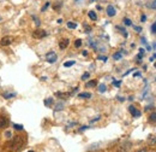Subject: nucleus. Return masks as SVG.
<instances>
[{
    "mask_svg": "<svg viewBox=\"0 0 156 152\" xmlns=\"http://www.w3.org/2000/svg\"><path fill=\"white\" fill-rule=\"evenodd\" d=\"M23 144H24V139L23 136L21 135H16L9 144V150L11 152H18L22 147H23Z\"/></svg>",
    "mask_w": 156,
    "mask_h": 152,
    "instance_id": "1",
    "label": "nucleus"
},
{
    "mask_svg": "<svg viewBox=\"0 0 156 152\" xmlns=\"http://www.w3.org/2000/svg\"><path fill=\"white\" fill-rule=\"evenodd\" d=\"M56 53H54V52H48L47 54H46V59H47V62L48 63H55L56 62Z\"/></svg>",
    "mask_w": 156,
    "mask_h": 152,
    "instance_id": "2",
    "label": "nucleus"
},
{
    "mask_svg": "<svg viewBox=\"0 0 156 152\" xmlns=\"http://www.w3.org/2000/svg\"><path fill=\"white\" fill-rule=\"evenodd\" d=\"M46 35H47V33H46L45 30H42V29H37V30H35V32L33 33V36L36 38V39H42V38H45Z\"/></svg>",
    "mask_w": 156,
    "mask_h": 152,
    "instance_id": "3",
    "label": "nucleus"
},
{
    "mask_svg": "<svg viewBox=\"0 0 156 152\" xmlns=\"http://www.w3.org/2000/svg\"><path fill=\"white\" fill-rule=\"evenodd\" d=\"M130 148H131V142H125V144H123V145L119 146V148H118L117 152H129Z\"/></svg>",
    "mask_w": 156,
    "mask_h": 152,
    "instance_id": "4",
    "label": "nucleus"
},
{
    "mask_svg": "<svg viewBox=\"0 0 156 152\" xmlns=\"http://www.w3.org/2000/svg\"><path fill=\"white\" fill-rule=\"evenodd\" d=\"M12 41H13V39H12L11 36H4V38L1 39V41H0V45H1L3 47H4V46H9L10 44H12Z\"/></svg>",
    "mask_w": 156,
    "mask_h": 152,
    "instance_id": "5",
    "label": "nucleus"
},
{
    "mask_svg": "<svg viewBox=\"0 0 156 152\" xmlns=\"http://www.w3.org/2000/svg\"><path fill=\"white\" fill-rule=\"evenodd\" d=\"M9 124V120L5 116H0V129L1 128H6Z\"/></svg>",
    "mask_w": 156,
    "mask_h": 152,
    "instance_id": "6",
    "label": "nucleus"
},
{
    "mask_svg": "<svg viewBox=\"0 0 156 152\" xmlns=\"http://www.w3.org/2000/svg\"><path fill=\"white\" fill-rule=\"evenodd\" d=\"M129 111L131 112V115H132L133 117H139V116H140V112H139L134 106H132V105L129 106Z\"/></svg>",
    "mask_w": 156,
    "mask_h": 152,
    "instance_id": "7",
    "label": "nucleus"
},
{
    "mask_svg": "<svg viewBox=\"0 0 156 152\" xmlns=\"http://www.w3.org/2000/svg\"><path fill=\"white\" fill-rule=\"evenodd\" d=\"M68 44H70L68 39H62V40L59 42V47H60L61 50H65V48L68 46Z\"/></svg>",
    "mask_w": 156,
    "mask_h": 152,
    "instance_id": "8",
    "label": "nucleus"
},
{
    "mask_svg": "<svg viewBox=\"0 0 156 152\" xmlns=\"http://www.w3.org/2000/svg\"><path fill=\"white\" fill-rule=\"evenodd\" d=\"M117 14V11H115V9H114V6H112V5H109L108 8H107V15L109 16V17H113L114 15Z\"/></svg>",
    "mask_w": 156,
    "mask_h": 152,
    "instance_id": "9",
    "label": "nucleus"
},
{
    "mask_svg": "<svg viewBox=\"0 0 156 152\" xmlns=\"http://www.w3.org/2000/svg\"><path fill=\"white\" fill-rule=\"evenodd\" d=\"M78 97H79V98H84V99H88V98L91 97V94L88 93V92H83V93H79V94H78Z\"/></svg>",
    "mask_w": 156,
    "mask_h": 152,
    "instance_id": "10",
    "label": "nucleus"
},
{
    "mask_svg": "<svg viewBox=\"0 0 156 152\" xmlns=\"http://www.w3.org/2000/svg\"><path fill=\"white\" fill-rule=\"evenodd\" d=\"M148 142L151 145V144H156V136L155 135H150L149 138H148Z\"/></svg>",
    "mask_w": 156,
    "mask_h": 152,
    "instance_id": "11",
    "label": "nucleus"
},
{
    "mask_svg": "<svg viewBox=\"0 0 156 152\" xmlns=\"http://www.w3.org/2000/svg\"><path fill=\"white\" fill-rule=\"evenodd\" d=\"M89 18H90L91 21H96V20H97V16H96V14H95L94 11H90V12H89Z\"/></svg>",
    "mask_w": 156,
    "mask_h": 152,
    "instance_id": "12",
    "label": "nucleus"
},
{
    "mask_svg": "<svg viewBox=\"0 0 156 152\" xmlns=\"http://www.w3.org/2000/svg\"><path fill=\"white\" fill-rule=\"evenodd\" d=\"M15 97H16V93H4V98H6V99H11Z\"/></svg>",
    "mask_w": 156,
    "mask_h": 152,
    "instance_id": "13",
    "label": "nucleus"
},
{
    "mask_svg": "<svg viewBox=\"0 0 156 152\" xmlns=\"http://www.w3.org/2000/svg\"><path fill=\"white\" fill-rule=\"evenodd\" d=\"M67 28H70V29H76V28H77V24L73 23V22H67Z\"/></svg>",
    "mask_w": 156,
    "mask_h": 152,
    "instance_id": "14",
    "label": "nucleus"
},
{
    "mask_svg": "<svg viewBox=\"0 0 156 152\" xmlns=\"http://www.w3.org/2000/svg\"><path fill=\"white\" fill-rule=\"evenodd\" d=\"M52 104H53V98H48V99L45 100V105L46 106H51Z\"/></svg>",
    "mask_w": 156,
    "mask_h": 152,
    "instance_id": "15",
    "label": "nucleus"
},
{
    "mask_svg": "<svg viewBox=\"0 0 156 152\" xmlns=\"http://www.w3.org/2000/svg\"><path fill=\"white\" fill-rule=\"evenodd\" d=\"M74 60H70V62H65L64 63V66H66V68H68V66H72V65H74Z\"/></svg>",
    "mask_w": 156,
    "mask_h": 152,
    "instance_id": "16",
    "label": "nucleus"
},
{
    "mask_svg": "<svg viewBox=\"0 0 156 152\" xmlns=\"http://www.w3.org/2000/svg\"><path fill=\"white\" fill-rule=\"evenodd\" d=\"M96 84H97V82H96L95 80H94V81H89V82L87 84V87H95Z\"/></svg>",
    "mask_w": 156,
    "mask_h": 152,
    "instance_id": "17",
    "label": "nucleus"
},
{
    "mask_svg": "<svg viewBox=\"0 0 156 152\" xmlns=\"http://www.w3.org/2000/svg\"><path fill=\"white\" fill-rule=\"evenodd\" d=\"M113 58H114L115 60H119V59L121 58V53H120V52H117V53H114V56H113Z\"/></svg>",
    "mask_w": 156,
    "mask_h": 152,
    "instance_id": "18",
    "label": "nucleus"
},
{
    "mask_svg": "<svg viewBox=\"0 0 156 152\" xmlns=\"http://www.w3.org/2000/svg\"><path fill=\"white\" fill-rule=\"evenodd\" d=\"M99 92H101V93L106 92V86H105V85H100V86H99Z\"/></svg>",
    "mask_w": 156,
    "mask_h": 152,
    "instance_id": "19",
    "label": "nucleus"
},
{
    "mask_svg": "<svg viewBox=\"0 0 156 152\" xmlns=\"http://www.w3.org/2000/svg\"><path fill=\"white\" fill-rule=\"evenodd\" d=\"M13 128L16 130H23V126H21V124H13Z\"/></svg>",
    "mask_w": 156,
    "mask_h": 152,
    "instance_id": "20",
    "label": "nucleus"
},
{
    "mask_svg": "<svg viewBox=\"0 0 156 152\" xmlns=\"http://www.w3.org/2000/svg\"><path fill=\"white\" fill-rule=\"evenodd\" d=\"M74 46H76V47H81V46H82V40H76Z\"/></svg>",
    "mask_w": 156,
    "mask_h": 152,
    "instance_id": "21",
    "label": "nucleus"
},
{
    "mask_svg": "<svg viewBox=\"0 0 156 152\" xmlns=\"http://www.w3.org/2000/svg\"><path fill=\"white\" fill-rule=\"evenodd\" d=\"M89 76H90V75H89V72H84V74H83V76H82V80H87V79L89 78Z\"/></svg>",
    "mask_w": 156,
    "mask_h": 152,
    "instance_id": "22",
    "label": "nucleus"
},
{
    "mask_svg": "<svg viewBox=\"0 0 156 152\" xmlns=\"http://www.w3.org/2000/svg\"><path fill=\"white\" fill-rule=\"evenodd\" d=\"M124 23H125L126 26H132V23H131V21H130L129 18H125V20H124Z\"/></svg>",
    "mask_w": 156,
    "mask_h": 152,
    "instance_id": "23",
    "label": "nucleus"
},
{
    "mask_svg": "<svg viewBox=\"0 0 156 152\" xmlns=\"http://www.w3.org/2000/svg\"><path fill=\"white\" fill-rule=\"evenodd\" d=\"M151 32H152L154 34H156V22H155V23L151 26Z\"/></svg>",
    "mask_w": 156,
    "mask_h": 152,
    "instance_id": "24",
    "label": "nucleus"
},
{
    "mask_svg": "<svg viewBox=\"0 0 156 152\" xmlns=\"http://www.w3.org/2000/svg\"><path fill=\"white\" fill-rule=\"evenodd\" d=\"M150 121H156V114H151L150 115Z\"/></svg>",
    "mask_w": 156,
    "mask_h": 152,
    "instance_id": "25",
    "label": "nucleus"
},
{
    "mask_svg": "<svg viewBox=\"0 0 156 152\" xmlns=\"http://www.w3.org/2000/svg\"><path fill=\"white\" fill-rule=\"evenodd\" d=\"M48 6H49V3H46V5H45V6H43V8H42V11H46V10H47V8H48Z\"/></svg>",
    "mask_w": 156,
    "mask_h": 152,
    "instance_id": "26",
    "label": "nucleus"
},
{
    "mask_svg": "<svg viewBox=\"0 0 156 152\" xmlns=\"http://www.w3.org/2000/svg\"><path fill=\"white\" fill-rule=\"evenodd\" d=\"M145 20H146L145 15H142V17H140V22H145Z\"/></svg>",
    "mask_w": 156,
    "mask_h": 152,
    "instance_id": "27",
    "label": "nucleus"
},
{
    "mask_svg": "<svg viewBox=\"0 0 156 152\" xmlns=\"http://www.w3.org/2000/svg\"><path fill=\"white\" fill-rule=\"evenodd\" d=\"M34 20H35V23H36V26H40V21H39V18L34 17Z\"/></svg>",
    "mask_w": 156,
    "mask_h": 152,
    "instance_id": "28",
    "label": "nucleus"
},
{
    "mask_svg": "<svg viewBox=\"0 0 156 152\" xmlns=\"http://www.w3.org/2000/svg\"><path fill=\"white\" fill-rule=\"evenodd\" d=\"M134 29H136L137 33H140V32H142V28H139V27H134Z\"/></svg>",
    "mask_w": 156,
    "mask_h": 152,
    "instance_id": "29",
    "label": "nucleus"
},
{
    "mask_svg": "<svg viewBox=\"0 0 156 152\" xmlns=\"http://www.w3.org/2000/svg\"><path fill=\"white\" fill-rule=\"evenodd\" d=\"M99 59H100V60H103V62H106V60H107V57H101V56H100V57H99Z\"/></svg>",
    "mask_w": 156,
    "mask_h": 152,
    "instance_id": "30",
    "label": "nucleus"
},
{
    "mask_svg": "<svg viewBox=\"0 0 156 152\" xmlns=\"http://www.w3.org/2000/svg\"><path fill=\"white\" fill-rule=\"evenodd\" d=\"M113 84H114V85H115V86H117V87H119V86H120V84H121V82H120V81H114V82H113Z\"/></svg>",
    "mask_w": 156,
    "mask_h": 152,
    "instance_id": "31",
    "label": "nucleus"
},
{
    "mask_svg": "<svg viewBox=\"0 0 156 152\" xmlns=\"http://www.w3.org/2000/svg\"><path fill=\"white\" fill-rule=\"evenodd\" d=\"M6 135H7V138H12V134H11V132H6Z\"/></svg>",
    "mask_w": 156,
    "mask_h": 152,
    "instance_id": "32",
    "label": "nucleus"
},
{
    "mask_svg": "<svg viewBox=\"0 0 156 152\" xmlns=\"http://www.w3.org/2000/svg\"><path fill=\"white\" fill-rule=\"evenodd\" d=\"M140 40H142V44H144V45H145V44H146V41H145V39H144V38H142V39H140Z\"/></svg>",
    "mask_w": 156,
    "mask_h": 152,
    "instance_id": "33",
    "label": "nucleus"
},
{
    "mask_svg": "<svg viewBox=\"0 0 156 152\" xmlns=\"http://www.w3.org/2000/svg\"><path fill=\"white\" fill-rule=\"evenodd\" d=\"M139 53H140V54H144V50H143V48H140V50H139Z\"/></svg>",
    "mask_w": 156,
    "mask_h": 152,
    "instance_id": "34",
    "label": "nucleus"
},
{
    "mask_svg": "<svg viewBox=\"0 0 156 152\" xmlns=\"http://www.w3.org/2000/svg\"><path fill=\"white\" fill-rule=\"evenodd\" d=\"M155 58H156V54H154V56H152V57H151V58H150V60H151V62H152V59H155Z\"/></svg>",
    "mask_w": 156,
    "mask_h": 152,
    "instance_id": "35",
    "label": "nucleus"
},
{
    "mask_svg": "<svg viewBox=\"0 0 156 152\" xmlns=\"http://www.w3.org/2000/svg\"><path fill=\"white\" fill-rule=\"evenodd\" d=\"M134 76L137 78V76H140V74H139V72H134Z\"/></svg>",
    "mask_w": 156,
    "mask_h": 152,
    "instance_id": "36",
    "label": "nucleus"
},
{
    "mask_svg": "<svg viewBox=\"0 0 156 152\" xmlns=\"http://www.w3.org/2000/svg\"><path fill=\"white\" fill-rule=\"evenodd\" d=\"M28 152H35V151H28Z\"/></svg>",
    "mask_w": 156,
    "mask_h": 152,
    "instance_id": "37",
    "label": "nucleus"
},
{
    "mask_svg": "<svg viewBox=\"0 0 156 152\" xmlns=\"http://www.w3.org/2000/svg\"><path fill=\"white\" fill-rule=\"evenodd\" d=\"M137 152H144V151H137Z\"/></svg>",
    "mask_w": 156,
    "mask_h": 152,
    "instance_id": "38",
    "label": "nucleus"
},
{
    "mask_svg": "<svg viewBox=\"0 0 156 152\" xmlns=\"http://www.w3.org/2000/svg\"><path fill=\"white\" fill-rule=\"evenodd\" d=\"M74 2H79V0H74Z\"/></svg>",
    "mask_w": 156,
    "mask_h": 152,
    "instance_id": "39",
    "label": "nucleus"
},
{
    "mask_svg": "<svg viewBox=\"0 0 156 152\" xmlns=\"http://www.w3.org/2000/svg\"><path fill=\"white\" fill-rule=\"evenodd\" d=\"M155 68H156V63H155Z\"/></svg>",
    "mask_w": 156,
    "mask_h": 152,
    "instance_id": "40",
    "label": "nucleus"
},
{
    "mask_svg": "<svg viewBox=\"0 0 156 152\" xmlns=\"http://www.w3.org/2000/svg\"><path fill=\"white\" fill-rule=\"evenodd\" d=\"M0 21H1V17H0Z\"/></svg>",
    "mask_w": 156,
    "mask_h": 152,
    "instance_id": "41",
    "label": "nucleus"
}]
</instances>
